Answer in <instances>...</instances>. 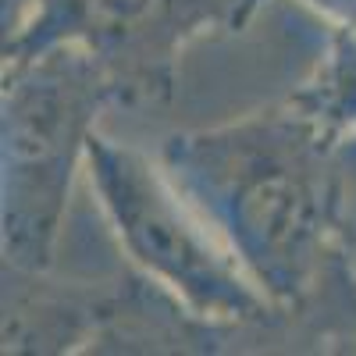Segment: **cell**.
<instances>
[{"mask_svg": "<svg viewBox=\"0 0 356 356\" xmlns=\"http://www.w3.org/2000/svg\"><path fill=\"white\" fill-rule=\"evenodd\" d=\"M82 157L118 239L146 275L203 317H250L264 310V285L168 171L97 132H89Z\"/></svg>", "mask_w": 356, "mask_h": 356, "instance_id": "cell-1", "label": "cell"}, {"mask_svg": "<svg viewBox=\"0 0 356 356\" xmlns=\"http://www.w3.org/2000/svg\"><path fill=\"white\" fill-rule=\"evenodd\" d=\"M196 207L260 285L285 292L310 271L321 239V189L310 154L282 129L196 143L186 157Z\"/></svg>", "mask_w": 356, "mask_h": 356, "instance_id": "cell-2", "label": "cell"}, {"mask_svg": "<svg viewBox=\"0 0 356 356\" xmlns=\"http://www.w3.org/2000/svg\"><path fill=\"white\" fill-rule=\"evenodd\" d=\"M86 54H54L11 86L4 107V235L15 260L47 264L75 157L86 154L97 75Z\"/></svg>", "mask_w": 356, "mask_h": 356, "instance_id": "cell-3", "label": "cell"}, {"mask_svg": "<svg viewBox=\"0 0 356 356\" xmlns=\"http://www.w3.org/2000/svg\"><path fill=\"white\" fill-rule=\"evenodd\" d=\"M228 4L232 0H47L36 33L82 43L97 57L154 61L225 15Z\"/></svg>", "mask_w": 356, "mask_h": 356, "instance_id": "cell-4", "label": "cell"}, {"mask_svg": "<svg viewBox=\"0 0 356 356\" xmlns=\"http://www.w3.org/2000/svg\"><path fill=\"white\" fill-rule=\"evenodd\" d=\"M314 8H321L324 15H332L335 22L342 25H353L356 29V0H310Z\"/></svg>", "mask_w": 356, "mask_h": 356, "instance_id": "cell-5", "label": "cell"}]
</instances>
